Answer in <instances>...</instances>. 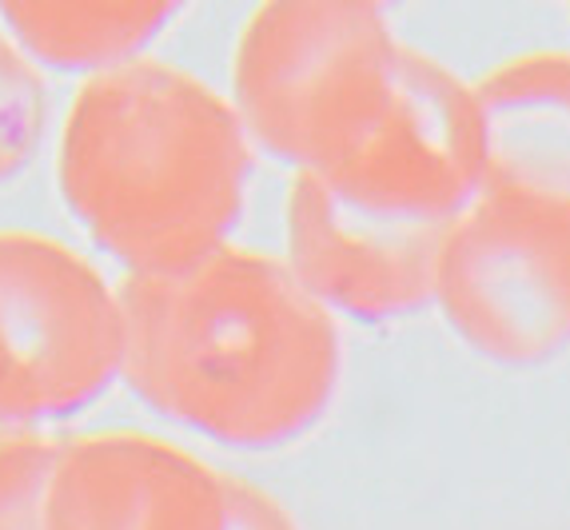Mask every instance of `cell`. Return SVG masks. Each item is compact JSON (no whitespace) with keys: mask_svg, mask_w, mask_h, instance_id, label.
Listing matches in <instances>:
<instances>
[{"mask_svg":"<svg viewBox=\"0 0 570 530\" xmlns=\"http://www.w3.org/2000/svg\"><path fill=\"white\" fill-rule=\"evenodd\" d=\"M120 379L171 423L232 451H279L320 426L343 375L335 315L276 256L216 247L116 287Z\"/></svg>","mask_w":570,"mask_h":530,"instance_id":"1","label":"cell"},{"mask_svg":"<svg viewBox=\"0 0 570 530\" xmlns=\"http://www.w3.org/2000/svg\"><path fill=\"white\" fill-rule=\"evenodd\" d=\"M247 180L252 140L232 100L160 60L88 72L65 116L60 196L128 272H171L228 244Z\"/></svg>","mask_w":570,"mask_h":530,"instance_id":"2","label":"cell"},{"mask_svg":"<svg viewBox=\"0 0 570 530\" xmlns=\"http://www.w3.org/2000/svg\"><path fill=\"white\" fill-rule=\"evenodd\" d=\"M400 52L383 0H259L232 57V108L252 148L327 171L391 108Z\"/></svg>","mask_w":570,"mask_h":530,"instance_id":"3","label":"cell"},{"mask_svg":"<svg viewBox=\"0 0 570 530\" xmlns=\"http://www.w3.org/2000/svg\"><path fill=\"white\" fill-rule=\"evenodd\" d=\"M431 307L494 367L559 360L570 347V204L479 192L439 236Z\"/></svg>","mask_w":570,"mask_h":530,"instance_id":"4","label":"cell"},{"mask_svg":"<svg viewBox=\"0 0 570 530\" xmlns=\"http://www.w3.org/2000/svg\"><path fill=\"white\" fill-rule=\"evenodd\" d=\"M116 287L37 232H0V426H40L92 408L120 379Z\"/></svg>","mask_w":570,"mask_h":530,"instance_id":"5","label":"cell"},{"mask_svg":"<svg viewBox=\"0 0 570 530\" xmlns=\"http://www.w3.org/2000/svg\"><path fill=\"white\" fill-rule=\"evenodd\" d=\"M315 176L371 212L448 227L483 192V136L471 80L403 45L395 96L375 132L347 160Z\"/></svg>","mask_w":570,"mask_h":530,"instance_id":"6","label":"cell"},{"mask_svg":"<svg viewBox=\"0 0 570 530\" xmlns=\"http://www.w3.org/2000/svg\"><path fill=\"white\" fill-rule=\"evenodd\" d=\"M443 227L383 216L295 171L284 204V264L332 315L395 323L431 307Z\"/></svg>","mask_w":570,"mask_h":530,"instance_id":"7","label":"cell"},{"mask_svg":"<svg viewBox=\"0 0 570 530\" xmlns=\"http://www.w3.org/2000/svg\"><path fill=\"white\" fill-rule=\"evenodd\" d=\"M228 471L140 431L60 439L45 530H224Z\"/></svg>","mask_w":570,"mask_h":530,"instance_id":"8","label":"cell"},{"mask_svg":"<svg viewBox=\"0 0 570 530\" xmlns=\"http://www.w3.org/2000/svg\"><path fill=\"white\" fill-rule=\"evenodd\" d=\"M483 192L570 204V52L539 48L471 80Z\"/></svg>","mask_w":570,"mask_h":530,"instance_id":"9","label":"cell"},{"mask_svg":"<svg viewBox=\"0 0 570 530\" xmlns=\"http://www.w3.org/2000/svg\"><path fill=\"white\" fill-rule=\"evenodd\" d=\"M188 0H0V17L32 65L100 72L140 57Z\"/></svg>","mask_w":570,"mask_h":530,"instance_id":"10","label":"cell"},{"mask_svg":"<svg viewBox=\"0 0 570 530\" xmlns=\"http://www.w3.org/2000/svg\"><path fill=\"white\" fill-rule=\"evenodd\" d=\"M48 124V96L37 65L0 32V184L17 180L37 156Z\"/></svg>","mask_w":570,"mask_h":530,"instance_id":"11","label":"cell"},{"mask_svg":"<svg viewBox=\"0 0 570 530\" xmlns=\"http://www.w3.org/2000/svg\"><path fill=\"white\" fill-rule=\"evenodd\" d=\"M60 439L40 426L0 431V530H45V491Z\"/></svg>","mask_w":570,"mask_h":530,"instance_id":"12","label":"cell"},{"mask_svg":"<svg viewBox=\"0 0 570 530\" xmlns=\"http://www.w3.org/2000/svg\"><path fill=\"white\" fill-rule=\"evenodd\" d=\"M224 530H299L284 511V502L272 499L264 487L228 474V519Z\"/></svg>","mask_w":570,"mask_h":530,"instance_id":"13","label":"cell"},{"mask_svg":"<svg viewBox=\"0 0 570 530\" xmlns=\"http://www.w3.org/2000/svg\"><path fill=\"white\" fill-rule=\"evenodd\" d=\"M383 4H387V9H391V4H400V0H383Z\"/></svg>","mask_w":570,"mask_h":530,"instance_id":"14","label":"cell"},{"mask_svg":"<svg viewBox=\"0 0 570 530\" xmlns=\"http://www.w3.org/2000/svg\"><path fill=\"white\" fill-rule=\"evenodd\" d=\"M0 431H9V426H0Z\"/></svg>","mask_w":570,"mask_h":530,"instance_id":"15","label":"cell"}]
</instances>
